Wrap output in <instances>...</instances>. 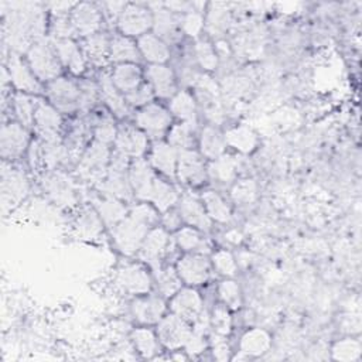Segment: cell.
Segmentation results:
<instances>
[{"instance_id":"1","label":"cell","mask_w":362,"mask_h":362,"mask_svg":"<svg viewBox=\"0 0 362 362\" xmlns=\"http://www.w3.org/2000/svg\"><path fill=\"white\" fill-rule=\"evenodd\" d=\"M158 223V211L153 204L140 201L132 205L129 214L110 229L116 249L124 256L137 255L148 230Z\"/></svg>"},{"instance_id":"2","label":"cell","mask_w":362,"mask_h":362,"mask_svg":"<svg viewBox=\"0 0 362 362\" xmlns=\"http://www.w3.org/2000/svg\"><path fill=\"white\" fill-rule=\"evenodd\" d=\"M25 61L42 83H48L61 76L62 65L55 52L54 44L49 40L38 38L33 41L25 51Z\"/></svg>"},{"instance_id":"3","label":"cell","mask_w":362,"mask_h":362,"mask_svg":"<svg viewBox=\"0 0 362 362\" xmlns=\"http://www.w3.org/2000/svg\"><path fill=\"white\" fill-rule=\"evenodd\" d=\"M110 157V146L98 140H92L76 163L78 178L93 182V185H96L107 173Z\"/></svg>"},{"instance_id":"4","label":"cell","mask_w":362,"mask_h":362,"mask_svg":"<svg viewBox=\"0 0 362 362\" xmlns=\"http://www.w3.org/2000/svg\"><path fill=\"white\" fill-rule=\"evenodd\" d=\"M41 188L58 206L69 208L78 202V189L75 181L64 170L42 171Z\"/></svg>"},{"instance_id":"5","label":"cell","mask_w":362,"mask_h":362,"mask_svg":"<svg viewBox=\"0 0 362 362\" xmlns=\"http://www.w3.org/2000/svg\"><path fill=\"white\" fill-rule=\"evenodd\" d=\"M119 34L139 38L153 28V11L148 4L126 3L116 20Z\"/></svg>"},{"instance_id":"6","label":"cell","mask_w":362,"mask_h":362,"mask_svg":"<svg viewBox=\"0 0 362 362\" xmlns=\"http://www.w3.org/2000/svg\"><path fill=\"white\" fill-rule=\"evenodd\" d=\"M47 100L61 113L72 115L79 112V83L66 76H58L45 83Z\"/></svg>"},{"instance_id":"7","label":"cell","mask_w":362,"mask_h":362,"mask_svg":"<svg viewBox=\"0 0 362 362\" xmlns=\"http://www.w3.org/2000/svg\"><path fill=\"white\" fill-rule=\"evenodd\" d=\"M134 124L148 137L160 140L173 126V115L163 105L151 102L136 112Z\"/></svg>"},{"instance_id":"8","label":"cell","mask_w":362,"mask_h":362,"mask_svg":"<svg viewBox=\"0 0 362 362\" xmlns=\"http://www.w3.org/2000/svg\"><path fill=\"white\" fill-rule=\"evenodd\" d=\"M113 283L120 293L129 296L148 294L153 280L143 263H126L120 266L113 277Z\"/></svg>"},{"instance_id":"9","label":"cell","mask_w":362,"mask_h":362,"mask_svg":"<svg viewBox=\"0 0 362 362\" xmlns=\"http://www.w3.org/2000/svg\"><path fill=\"white\" fill-rule=\"evenodd\" d=\"M6 72L8 75L10 83L16 88V92H24L28 95H41L45 92L42 82L34 75L30 65L17 52H10L7 58Z\"/></svg>"},{"instance_id":"10","label":"cell","mask_w":362,"mask_h":362,"mask_svg":"<svg viewBox=\"0 0 362 362\" xmlns=\"http://www.w3.org/2000/svg\"><path fill=\"white\" fill-rule=\"evenodd\" d=\"M191 332H192L191 324L173 313L164 315L158 321L157 329H156L160 344L170 351H178L184 348Z\"/></svg>"},{"instance_id":"11","label":"cell","mask_w":362,"mask_h":362,"mask_svg":"<svg viewBox=\"0 0 362 362\" xmlns=\"http://www.w3.org/2000/svg\"><path fill=\"white\" fill-rule=\"evenodd\" d=\"M115 150L130 160L144 158L148 150V136L132 123H122L117 127Z\"/></svg>"},{"instance_id":"12","label":"cell","mask_w":362,"mask_h":362,"mask_svg":"<svg viewBox=\"0 0 362 362\" xmlns=\"http://www.w3.org/2000/svg\"><path fill=\"white\" fill-rule=\"evenodd\" d=\"M75 34L79 37H88L102 31L103 11L99 4L90 1L75 3L69 14Z\"/></svg>"},{"instance_id":"13","label":"cell","mask_w":362,"mask_h":362,"mask_svg":"<svg viewBox=\"0 0 362 362\" xmlns=\"http://www.w3.org/2000/svg\"><path fill=\"white\" fill-rule=\"evenodd\" d=\"M171 245L170 232L163 226H154L146 235L137 256L139 259L153 269L161 266L164 256L167 255Z\"/></svg>"},{"instance_id":"14","label":"cell","mask_w":362,"mask_h":362,"mask_svg":"<svg viewBox=\"0 0 362 362\" xmlns=\"http://www.w3.org/2000/svg\"><path fill=\"white\" fill-rule=\"evenodd\" d=\"M34 132L42 141L59 140L62 130V113L55 109L48 100H38L34 113Z\"/></svg>"},{"instance_id":"15","label":"cell","mask_w":362,"mask_h":362,"mask_svg":"<svg viewBox=\"0 0 362 362\" xmlns=\"http://www.w3.org/2000/svg\"><path fill=\"white\" fill-rule=\"evenodd\" d=\"M30 133L25 126L16 122L3 124L0 133V151L4 160L20 158L30 148Z\"/></svg>"},{"instance_id":"16","label":"cell","mask_w":362,"mask_h":362,"mask_svg":"<svg viewBox=\"0 0 362 362\" xmlns=\"http://www.w3.org/2000/svg\"><path fill=\"white\" fill-rule=\"evenodd\" d=\"M177 178L189 187H198L208 178L206 165L199 151L195 148L178 151Z\"/></svg>"},{"instance_id":"17","label":"cell","mask_w":362,"mask_h":362,"mask_svg":"<svg viewBox=\"0 0 362 362\" xmlns=\"http://www.w3.org/2000/svg\"><path fill=\"white\" fill-rule=\"evenodd\" d=\"M175 270L187 286H201L209 279L211 260L202 253H185L178 259Z\"/></svg>"},{"instance_id":"18","label":"cell","mask_w":362,"mask_h":362,"mask_svg":"<svg viewBox=\"0 0 362 362\" xmlns=\"http://www.w3.org/2000/svg\"><path fill=\"white\" fill-rule=\"evenodd\" d=\"M170 310L173 314L181 317L189 324H194L204 313V300L201 294L191 286L181 287L170 298Z\"/></svg>"},{"instance_id":"19","label":"cell","mask_w":362,"mask_h":362,"mask_svg":"<svg viewBox=\"0 0 362 362\" xmlns=\"http://www.w3.org/2000/svg\"><path fill=\"white\" fill-rule=\"evenodd\" d=\"M165 300L160 294L136 296V298L130 303L132 315L143 325L158 324V321L165 315Z\"/></svg>"},{"instance_id":"20","label":"cell","mask_w":362,"mask_h":362,"mask_svg":"<svg viewBox=\"0 0 362 362\" xmlns=\"http://www.w3.org/2000/svg\"><path fill=\"white\" fill-rule=\"evenodd\" d=\"M153 11V33L165 41L168 45L178 41L181 35L180 28V14L171 11L164 3L148 4Z\"/></svg>"},{"instance_id":"21","label":"cell","mask_w":362,"mask_h":362,"mask_svg":"<svg viewBox=\"0 0 362 362\" xmlns=\"http://www.w3.org/2000/svg\"><path fill=\"white\" fill-rule=\"evenodd\" d=\"M129 171L107 168L105 177L95 185L98 192L102 195L113 197L123 202H132L134 199V194L129 181Z\"/></svg>"},{"instance_id":"22","label":"cell","mask_w":362,"mask_h":362,"mask_svg":"<svg viewBox=\"0 0 362 362\" xmlns=\"http://www.w3.org/2000/svg\"><path fill=\"white\" fill-rule=\"evenodd\" d=\"M51 41L54 44L55 52L59 58L62 68L68 69L75 76L82 75L86 69L88 62L85 59L81 44H78L74 38H59Z\"/></svg>"},{"instance_id":"23","label":"cell","mask_w":362,"mask_h":362,"mask_svg":"<svg viewBox=\"0 0 362 362\" xmlns=\"http://www.w3.org/2000/svg\"><path fill=\"white\" fill-rule=\"evenodd\" d=\"M127 175H129V181H130L134 198H137L139 201H147L153 182L157 177L148 160L146 158L132 160Z\"/></svg>"},{"instance_id":"24","label":"cell","mask_w":362,"mask_h":362,"mask_svg":"<svg viewBox=\"0 0 362 362\" xmlns=\"http://www.w3.org/2000/svg\"><path fill=\"white\" fill-rule=\"evenodd\" d=\"M144 76L157 98L171 99L177 93L175 74L168 65H148L144 71Z\"/></svg>"},{"instance_id":"25","label":"cell","mask_w":362,"mask_h":362,"mask_svg":"<svg viewBox=\"0 0 362 362\" xmlns=\"http://www.w3.org/2000/svg\"><path fill=\"white\" fill-rule=\"evenodd\" d=\"M177 161H178V150L174 148L170 143L164 140H156L150 147L148 163L154 168V171H158L163 175L171 180H175Z\"/></svg>"},{"instance_id":"26","label":"cell","mask_w":362,"mask_h":362,"mask_svg":"<svg viewBox=\"0 0 362 362\" xmlns=\"http://www.w3.org/2000/svg\"><path fill=\"white\" fill-rule=\"evenodd\" d=\"M178 212L181 219L188 226L208 232L212 226V221L208 216L202 201L191 194H185L178 199Z\"/></svg>"},{"instance_id":"27","label":"cell","mask_w":362,"mask_h":362,"mask_svg":"<svg viewBox=\"0 0 362 362\" xmlns=\"http://www.w3.org/2000/svg\"><path fill=\"white\" fill-rule=\"evenodd\" d=\"M99 95L107 110L117 119H124L130 113V106L126 102L124 95L112 82L110 74L102 72L98 79Z\"/></svg>"},{"instance_id":"28","label":"cell","mask_w":362,"mask_h":362,"mask_svg":"<svg viewBox=\"0 0 362 362\" xmlns=\"http://www.w3.org/2000/svg\"><path fill=\"white\" fill-rule=\"evenodd\" d=\"M30 191V182L24 171L20 168H13L10 165L8 170H3L1 173V194L3 199L7 204L17 205L23 201Z\"/></svg>"},{"instance_id":"29","label":"cell","mask_w":362,"mask_h":362,"mask_svg":"<svg viewBox=\"0 0 362 362\" xmlns=\"http://www.w3.org/2000/svg\"><path fill=\"white\" fill-rule=\"evenodd\" d=\"M103 228H105V223L93 205L83 206L78 212L72 223L74 235L81 240L98 239L103 233Z\"/></svg>"},{"instance_id":"30","label":"cell","mask_w":362,"mask_h":362,"mask_svg":"<svg viewBox=\"0 0 362 362\" xmlns=\"http://www.w3.org/2000/svg\"><path fill=\"white\" fill-rule=\"evenodd\" d=\"M79 44L88 64L102 68L109 62L110 37H107L106 33L99 31L96 34L83 37Z\"/></svg>"},{"instance_id":"31","label":"cell","mask_w":362,"mask_h":362,"mask_svg":"<svg viewBox=\"0 0 362 362\" xmlns=\"http://www.w3.org/2000/svg\"><path fill=\"white\" fill-rule=\"evenodd\" d=\"M136 41L141 58L147 61L150 65L167 64V61L171 57L168 44L163 41L160 37H157L153 31L143 34L141 37L136 38Z\"/></svg>"},{"instance_id":"32","label":"cell","mask_w":362,"mask_h":362,"mask_svg":"<svg viewBox=\"0 0 362 362\" xmlns=\"http://www.w3.org/2000/svg\"><path fill=\"white\" fill-rule=\"evenodd\" d=\"M168 110L173 116L180 119V122L197 127L198 102H197V98L191 92H188L185 89L177 90V93L170 99Z\"/></svg>"},{"instance_id":"33","label":"cell","mask_w":362,"mask_h":362,"mask_svg":"<svg viewBox=\"0 0 362 362\" xmlns=\"http://www.w3.org/2000/svg\"><path fill=\"white\" fill-rule=\"evenodd\" d=\"M141 55L137 47V41L132 37L116 34L110 37L109 61L116 64H140Z\"/></svg>"},{"instance_id":"34","label":"cell","mask_w":362,"mask_h":362,"mask_svg":"<svg viewBox=\"0 0 362 362\" xmlns=\"http://www.w3.org/2000/svg\"><path fill=\"white\" fill-rule=\"evenodd\" d=\"M143 76L144 72L139 64H116L110 72L112 82L123 95L137 89L144 82Z\"/></svg>"},{"instance_id":"35","label":"cell","mask_w":362,"mask_h":362,"mask_svg":"<svg viewBox=\"0 0 362 362\" xmlns=\"http://www.w3.org/2000/svg\"><path fill=\"white\" fill-rule=\"evenodd\" d=\"M93 206L102 218L105 226L110 229L129 214V206L126 205V202L102 194H99L93 199Z\"/></svg>"},{"instance_id":"36","label":"cell","mask_w":362,"mask_h":362,"mask_svg":"<svg viewBox=\"0 0 362 362\" xmlns=\"http://www.w3.org/2000/svg\"><path fill=\"white\" fill-rule=\"evenodd\" d=\"M40 153H41L42 171L62 170L61 167L65 165L68 161H71L69 151L64 144L62 139L51 140V141L40 140Z\"/></svg>"},{"instance_id":"37","label":"cell","mask_w":362,"mask_h":362,"mask_svg":"<svg viewBox=\"0 0 362 362\" xmlns=\"http://www.w3.org/2000/svg\"><path fill=\"white\" fill-rule=\"evenodd\" d=\"M225 134L215 124H206L199 134V153L208 160H215L226 151Z\"/></svg>"},{"instance_id":"38","label":"cell","mask_w":362,"mask_h":362,"mask_svg":"<svg viewBox=\"0 0 362 362\" xmlns=\"http://www.w3.org/2000/svg\"><path fill=\"white\" fill-rule=\"evenodd\" d=\"M178 199H180V194L177 188L171 182L160 177H156L147 202L153 204L158 212L164 214L173 209L174 205L178 204Z\"/></svg>"},{"instance_id":"39","label":"cell","mask_w":362,"mask_h":362,"mask_svg":"<svg viewBox=\"0 0 362 362\" xmlns=\"http://www.w3.org/2000/svg\"><path fill=\"white\" fill-rule=\"evenodd\" d=\"M232 23L230 8L226 3H211L205 14V31L215 38L226 34Z\"/></svg>"},{"instance_id":"40","label":"cell","mask_w":362,"mask_h":362,"mask_svg":"<svg viewBox=\"0 0 362 362\" xmlns=\"http://www.w3.org/2000/svg\"><path fill=\"white\" fill-rule=\"evenodd\" d=\"M239 163L233 156L223 154L215 160H211L209 165L206 167L208 177L221 185L232 184L238 177Z\"/></svg>"},{"instance_id":"41","label":"cell","mask_w":362,"mask_h":362,"mask_svg":"<svg viewBox=\"0 0 362 362\" xmlns=\"http://www.w3.org/2000/svg\"><path fill=\"white\" fill-rule=\"evenodd\" d=\"M223 134H225L226 146L235 148L238 153H242V154L252 153L259 144V137L256 132L252 127L245 124L230 127Z\"/></svg>"},{"instance_id":"42","label":"cell","mask_w":362,"mask_h":362,"mask_svg":"<svg viewBox=\"0 0 362 362\" xmlns=\"http://www.w3.org/2000/svg\"><path fill=\"white\" fill-rule=\"evenodd\" d=\"M272 348V335L263 328L247 329L239 344L242 354L247 356H260Z\"/></svg>"},{"instance_id":"43","label":"cell","mask_w":362,"mask_h":362,"mask_svg":"<svg viewBox=\"0 0 362 362\" xmlns=\"http://www.w3.org/2000/svg\"><path fill=\"white\" fill-rule=\"evenodd\" d=\"M90 122H92V134L93 140L105 143L107 146L115 144L116 134H117V124L115 122L113 115L107 112H90Z\"/></svg>"},{"instance_id":"44","label":"cell","mask_w":362,"mask_h":362,"mask_svg":"<svg viewBox=\"0 0 362 362\" xmlns=\"http://www.w3.org/2000/svg\"><path fill=\"white\" fill-rule=\"evenodd\" d=\"M201 201H202L205 211L212 222H218L222 225L230 222V219H232L230 206L219 192L205 191L201 197Z\"/></svg>"},{"instance_id":"45","label":"cell","mask_w":362,"mask_h":362,"mask_svg":"<svg viewBox=\"0 0 362 362\" xmlns=\"http://www.w3.org/2000/svg\"><path fill=\"white\" fill-rule=\"evenodd\" d=\"M38 98L34 95H28L24 92H16L11 98V107L14 112V116L18 123L23 126L33 127L34 123V113L38 105Z\"/></svg>"},{"instance_id":"46","label":"cell","mask_w":362,"mask_h":362,"mask_svg":"<svg viewBox=\"0 0 362 362\" xmlns=\"http://www.w3.org/2000/svg\"><path fill=\"white\" fill-rule=\"evenodd\" d=\"M175 245L185 253H206L208 243L201 230L192 226H182L174 235Z\"/></svg>"},{"instance_id":"47","label":"cell","mask_w":362,"mask_h":362,"mask_svg":"<svg viewBox=\"0 0 362 362\" xmlns=\"http://www.w3.org/2000/svg\"><path fill=\"white\" fill-rule=\"evenodd\" d=\"M198 6L199 4L189 3L188 7L180 14L181 34H185L187 37L197 40L205 30V16L204 11L198 8Z\"/></svg>"},{"instance_id":"48","label":"cell","mask_w":362,"mask_h":362,"mask_svg":"<svg viewBox=\"0 0 362 362\" xmlns=\"http://www.w3.org/2000/svg\"><path fill=\"white\" fill-rule=\"evenodd\" d=\"M154 283L160 296L170 298L182 287V280L173 266H160L154 269Z\"/></svg>"},{"instance_id":"49","label":"cell","mask_w":362,"mask_h":362,"mask_svg":"<svg viewBox=\"0 0 362 362\" xmlns=\"http://www.w3.org/2000/svg\"><path fill=\"white\" fill-rule=\"evenodd\" d=\"M130 341L133 344V348L143 358H153L160 349V341L157 334L146 327L133 329L130 334Z\"/></svg>"},{"instance_id":"50","label":"cell","mask_w":362,"mask_h":362,"mask_svg":"<svg viewBox=\"0 0 362 362\" xmlns=\"http://www.w3.org/2000/svg\"><path fill=\"white\" fill-rule=\"evenodd\" d=\"M192 54L197 65L206 72L215 71L219 65V55L212 42L206 38H198L195 41Z\"/></svg>"},{"instance_id":"51","label":"cell","mask_w":362,"mask_h":362,"mask_svg":"<svg viewBox=\"0 0 362 362\" xmlns=\"http://www.w3.org/2000/svg\"><path fill=\"white\" fill-rule=\"evenodd\" d=\"M165 141L178 151L192 150L195 146V127L182 122L173 124L167 133Z\"/></svg>"},{"instance_id":"52","label":"cell","mask_w":362,"mask_h":362,"mask_svg":"<svg viewBox=\"0 0 362 362\" xmlns=\"http://www.w3.org/2000/svg\"><path fill=\"white\" fill-rule=\"evenodd\" d=\"M79 112L82 115H89L93 112L95 106L100 100L99 85L98 81L90 79H79Z\"/></svg>"},{"instance_id":"53","label":"cell","mask_w":362,"mask_h":362,"mask_svg":"<svg viewBox=\"0 0 362 362\" xmlns=\"http://www.w3.org/2000/svg\"><path fill=\"white\" fill-rule=\"evenodd\" d=\"M230 198L236 205H240V206L253 204L257 198L256 181L252 178L238 180L230 189Z\"/></svg>"},{"instance_id":"54","label":"cell","mask_w":362,"mask_h":362,"mask_svg":"<svg viewBox=\"0 0 362 362\" xmlns=\"http://www.w3.org/2000/svg\"><path fill=\"white\" fill-rule=\"evenodd\" d=\"M361 351H362L361 341L356 338H351V337L337 341L331 349L332 358L337 361H344V362L358 361L361 356Z\"/></svg>"},{"instance_id":"55","label":"cell","mask_w":362,"mask_h":362,"mask_svg":"<svg viewBox=\"0 0 362 362\" xmlns=\"http://www.w3.org/2000/svg\"><path fill=\"white\" fill-rule=\"evenodd\" d=\"M211 264L212 267L223 277L226 279H233L238 273V263L235 256L226 250V249H219L215 250L211 255Z\"/></svg>"},{"instance_id":"56","label":"cell","mask_w":362,"mask_h":362,"mask_svg":"<svg viewBox=\"0 0 362 362\" xmlns=\"http://www.w3.org/2000/svg\"><path fill=\"white\" fill-rule=\"evenodd\" d=\"M218 296L229 310H238L242 305V291L240 286L233 279L222 280L218 286Z\"/></svg>"},{"instance_id":"57","label":"cell","mask_w":362,"mask_h":362,"mask_svg":"<svg viewBox=\"0 0 362 362\" xmlns=\"http://www.w3.org/2000/svg\"><path fill=\"white\" fill-rule=\"evenodd\" d=\"M209 327L216 335H229L232 329V317L229 308L225 304L221 303L212 308V313L209 315Z\"/></svg>"},{"instance_id":"58","label":"cell","mask_w":362,"mask_h":362,"mask_svg":"<svg viewBox=\"0 0 362 362\" xmlns=\"http://www.w3.org/2000/svg\"><path fill=\"white\" fill-rule=\"evenodd\" d=\"M124 98H126V102L130 107H139L140 109V107L151 103L153 99L156 98V95H154L151 86L147 82H143L137 89L124 95Z\"/></svg>"},{"instance_id":"59","label":"cell","mask_w":362,"mask_h":362,"mask_svg":"<svg viewBox=\"0 0 362 362\" xmlns=\"http://www.w3.org/2000/svg\"><path fill=\"white\" fill-rule=\"evenodd\" d=\"M206 348V339H205V334L202 332H198V331H194L191 332L187 344L184 345V349L188 355L194 356V355H198L201 352H204Z\"/></svg>"},{"instance_id":"60","label":"cell","mask_w":362,"mask_h":362,"mask_svg":"<svg viewBox=\"0 0 362 362\" xmlns=\"http://www.w3.org/2000/svg\"><path fill=\"white\" fill-rule=\"evenodd\" d=\"M225 338L226 337L215 334V338L212 339V354L218 361H226L229 358V346Z\"/></svg>"},{"instance_id":"61","label":"cell","mask_w":362,"mask_h":362,"mask_svg":"<svg viewBox=\"0 0 362 362\" xmlns=\"http://www.w3.org/2000/svg\"><path fill=\"white\" fill-rule=\"evenodd\" d=\"M161 223H163V228H165L168 232H171V230L177 232L182 223L178 209H170V211L164 212L163 218H161Z\"/></svg>"},{"instance_id":"62","label":"cell","mask_w":362,"mask_h":362,"mask_svg":"<svg viewBox=\"0 0 362 362\" xmlns=\"http://www.w3.org/2000/svg\"><path fill=\"white\" fill-rule=\"evenodd\" d=\"M126 3L124 1H109V3H103L100 6L103 14H106L109 18H113V21L116 23L119 14L122 13V10L124 8Z\"/></svg>"}]
</instances>
